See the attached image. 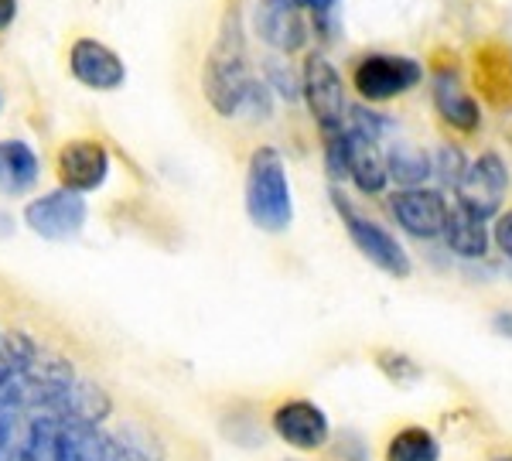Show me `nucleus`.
<instances>
[{
    "instance_id": "nucleus-26",
    "label": "nucleus",
    "mask_w": 512,
    "mask_h": 461,
    "mask_svg": "<svg viewBox=\"0 0 512 461\" xmlns=\"http://www.w3.org/2000/svg\"><path fill=\"white\" fill-rule=\"evenodd\" d=\"M468 164L472 161H465V154L458 151V147H441V154H437V175H441L444 185H451V188H458L461 185V178H465V171H468Z\"/></svg>"
},
{
    "instance_id": "nucleus-20",
    "label": "nucleus",
    "mask_w": 512,
    "mask_h": 461,
    "mask_svg": "<svg viewBox=\"0 0 512 461\" xmlns=\"http://www.w3.org/2000/svg\"><path fill=\"white\" fill-rule=\"evenodd\" d=\"M113 438L120 444L123 461H164V455H168V451H164V441L140 421L120 424L117 431H113Z\"/></svg>"
},
{
    "instance_id": "nucleus-16",
    "label": "nucleus",
    "mask_w": 512,
    "mask_h": 461,
    "mask_svg": "<svg viewBox=\"0 0 512 461\" xmlns=\"http://www.w3.org/2000/svg\"><path fill=\"white\" fill-rule=\"evenodd\" d=\"M256 28L267 45L280 48V52H297L308 41V28H304L301 7L287 4V0H267L256 18Z\"/></svg>"
},
{
    "instance_id": "nucleus-9",
    "label": "nucleus",
    "mask_w": 512,
    "mask_h": 461,
    "mask_svg": "<svg viewBox=\"0 0 512 461\" xmlns=\"http://www.w3.org/2000/svg\"><path fill=\"white\" fill-rule=\"evenodd\" d=\"M390 212L400 222V229H407L410 236H417V240H437V236H444L451 205L444 202L441 192L420 185V188L396 192L390 199Z\"/></svg>"
},
{
    "instance_id": "nucleus-5",
    "label": "nucleus",
    "mask_w": 512,
    "mask_h": 461,
    "mask_svg": "<svg viewBox=\"0 0 512 461\" xmlns=\"http://www.w3.org/2000/svg\"><path fill=\"white\" fill-rule=\"evenodd\" d=\"M89 219V205L79 192L55 188L24 205V222L35 236L48 243H69L82 233Z\"/></svg>"
},
{
    "instance_id": "nucleus-29",
    "label": "nucleus",
    "mask_w": 512,
    "mask_h": 461,
    "mask_svg": "<svg viewBox=\"0 0 512 461\" xmlns=\"http://www.w3.org/2000/svg\"><path fill=\"white\" fill-rule=\"evenodd\" d=\"M338 458H342V461H366L369 451H366V444H362V438L345 434V438L338 441Z\"/></svg>"
},
{
    "instance_id": "nucleus-27",
    "label": "nucleus",
    "mask_w": 512,
    "mask_h": 461,
    "mask_svg": "<svg viewBox=\"0 0 512 461\" xmlns=\"http://www.w3.org/2000/svg\"><path fill=\"white\" fill-rule=\"evenodd\" d=\"M270 82H274V89L280 96H287V100H297V96L304 93V86L291 76V69H284V65L270 62Z\"/></svg>"
},
{
    "instance_id": "nucleus-12",
    "label": "nucleus",
    "mask_w": 512,
    "mask_h": 461,
    "mask_svg": "<svg viewBox=\"0 0 512 461\" xmlns=\"http://www.w3.org/2000/svg\"><path fill=\"white\" fill-rule=\"evenodd\" d=\"M434 110L448 127L461 130V134H475L482 127V110H478V100L465 89V82L454 69H437L434 72Z\"/></svg>"
},
{
    "instance_id": "nucleus-7",
    "label": "nucleus",
    "mask_w": 512,
    "mask_h": 461,
    "mask_svg": "<svg viewBox=\"0 0 512 461\" xmlns=\"http://www.w3.org/2000/svg\"><path fill=\"white\" fill-rule=\"evenodd\" d=\"M270 427L294 451H321L332 441V424L315 400H284L274 407Z\"/></svg>"
},
{
    "instance_id": "nucleus-15",
    "label": "nucleus",
    "mask_w": 512,
    "mask_h": 461,
    "mask_svg": "<svg viewBox=\"0 0 512 461\" xmlns=\"http://www.w3.org/2000/svg\"><path fill=\"white\" fill-rule=\"evenodd\" d=\"M110 414H113L110 393H106L99 383L79 380L76 376V383L62 393V400L55 403V410L48 417H59V421H69V424H99L103 427V421Z\"/></svg>"
},
{
    "instance_id": "nucleus-6",
    "label": "nucleus",
    "mask_w": 512,
    "mask_h": 461,
    "mask_svg": "<svg viewBox=\"0 0 512 461\" xmlns=\"http://www.w3.org/2000/svg\"><path fill=\"white\" fill-rule=\"evenodd\" d=\"M420 79H424V69H420L417 59H407V55H366L355 65L352 76L355 93L369 103L396 100V96L410 93Z\"/></svg>"
},
{
    "instance_id": "nucleus-2",
    "label": "nucleus",
    "mask_w": 512,
    "mask_h": 461,
    "mask_svg": "<svg viewBox=\"0 0 512 461\" xmlns=\"http://www.w3.org/2000/svg\"><path fill=\"white\" fill-rule=\"evenodd\" d=\"M246 212L263 233H284L294 222V195L277 147H256L246 168Z\"/></svg>"
},
{
    "instance_id": "nucleus-11",
    "label": "nucleus",
    "mask_w": 512,
    "mask_h": 461,
    "mask_svg": "<svg viewBox=\"0 0 512 461\" xmlns=\"http://www.w3.org/2000/svg\"><path fill=\"white\" fill-rule=\"evenodd\" d=\"M69 72L72 79L82 82L86 89H96V93H113L127 82L123 59L96 38H79L69 48Z\"/></svg>"
},
{
    "instance_id": "nucleus-13",
    "label": "nucleus",
    "mask_w": 512,
    "mask_h": 461,
    "mask_svg": "<svg viewBox=\"0 0 512 461\" xmlns=\"http://www.w3.org/2000/svg\"><path fill=\"white\" fill-rule=\"evenodd\" d=\"M345 178L355 181V188L366 195H379L390 181L386 154L379 151V141L362 130H345Z\"/></svg>"
},
{
    "instance_id": "nucleus-28",
    "label": "nucleus",
    "mask_w": 512,
    "mask_h": 461,
    "mask_svg": "<svg viewBox=\"0 0 512 461\" xmlns=\"http://www.w3.org/2000/svg\"><path fill=\"white\" fill-rule=\"evenodd\" d=\"M492 236H495V246H499V250L512 260V209H509V212H499Z\"/></svg>"
},
{
    "instance_id": "nucleus-34",
    "label": "nucleus",
    "mask_w": 512,
    "mask_h": 461,
    "mask_svg": "<svg viewBox=\"0 0 512 461\" xmlns=\"http://www.w3.org/2000/svg\"><path fill=\"white\" fill-rule=\"evenodd\" d=\"M287 461H297V458H287Z\"/></svg>"
},
{
    "instance_id": "nucleus-17",
    "label": "nucleus",
    "mask_w": 512,
    "mask_h": 461,
    "mask_svg": "<svg viewBox=\"0 0 512 461\" xmlns=\"http://www.w3.org/2000/svg\"><path fill=\"white\" fill-rule=\"evenodd\" d=\"M41 178V161L24 141H0V195L21 199Z\"/></svg>"
},
{
    "instance_id": "nucleus-18",
    "label": "nucleus",
    "mask_w": 512,
    "mask_h": 461,
    "mask_svg": "<svg viewBox=\"0 0 512 461\" xmlns=\"http://www.w3.org/2000/svg\"><path fill=\"white\" fill-rule=\"evenodd\" d=\"M444 243H448L451 253L465 260H482L489 253V229H485V219L472 216L468 209L454 205L448 212V226H444Z\"/></svg>"
},
{
    "instance_id": "nucleus-30",
    "label": "nucleus",
    "mask_w": 512,
    "mask_h": 461,
    "mask_svg": "<svg viewBox=\"0 0 512 461\" xmlns=\"http://www.w3.org/2000/svg\"><path fill=\"white\" fill-rule=\"evenodd\" d=\"M18 18V0H0V31H7Z\"/></svg>"
},
{
    "instance_id": "nucleus-25",
    "label": "nucleus",
    "mask_w": 512,
    "mask_h": 461,
    "mask_svg": "<svg viewBox=\"0 0 512 461\" xmlns=\"http://www.w3.org/2000/svg\"><path fill=\"white\" fill-rule=\"evenodd\" d=\"M376 362L386 373V380H393V383H414V380H420V373H424V369H420L410 356H403V352H379Z\"/></svg>"
},
{
    "instance_id": "nucleus-14",
    "label": "nucleus",
    "mask_w": 512,
    "mask_h": 461,
    "mask_svg": "<svg viewBox=\"0 0 512 461\" xmlns=\"http://www.w3.org/2000/svg\"><path fill=\"white\" fill-rule=\"evenodd\" d=\"M55 461H123L120 444L99 424H69L59 421V444Z\"/></svg>"
},
{
    "instance_id": "nucleus-22",
    "label": "nucleus",
    "mask_w": 512,
    "mask_h": 461,
    "mask_svg": "<svg viewBox=\"0 0 512 461\" xmlns=\"http://www.w3.org/2000/svg\"><path fill=\"white\" fill-rule=\"evenodd\" d=\"M386 168H390V178L403 188H420V181H427V175L434 171L431 158H427L420 147L410 144H396L390 154H386Z\"/></svg>"
},
{
    "instance_id": "nucleus-33",
    "label": "nucleus",
    "mask_w": 512,
    "mask_h": 461,
    "mask_svg": "<svg viewBox=\"0 0 512 461\" xmlns=\"http://www.w3.org/2000/svg\"><path fill=\"white\" fill-rule=\"evenodd\" d=\"M492 461H512V455H499V458H492Z\"/></svg>"
},
{
    "instance_id": "nucleus-24",
    "label": "nucleus",
    "mask_w": 512,
    "mask_h": 461,
    "mask_svg": "<svg viewBox=\"0 0 512 461\" xmlns=\"http://www.w3.org/2000/svg\"><path fill=\"white\" fill-rule=\"evenodd\" d=\"M55 444H59V417L41 414L31 421L21 461H55Z\"/></svg>"
},
{
    "instance_id": "nucleus-1",
    "label": "nucleus",
    "mask_w": 512,
    "mask_h": 461,
    "mask_svg": "<svg viewBox=\"0 0 512 461\" xmlns=\"http://www.w3.org/2000/svg\"><path fill=\"white\" fill-rule=\"evenodd\" d=\"M202 93L219 117H239L243 110H250L253 117L270 113V86L256 79L250 65H246L239 14H229L222 21L219 41L202 72Z\"/></svg>"
},
{
    "instance_id": "nucleus-23",
    "label": "nucleus",
    "mask_w": 512,
    "mask_h": 461,
    "mask_svg": "<svg viewBox=\"0 0 512 461\" xmlns=\"http://www.w3.org/2000/svg\"><path fill=\"white\" fill-rule=\"evenodd\" d=\"M35 417L24 410H0V461H21Z\"/></svg>"
},
{
    "instance_id": "nucleus-31",
    "label": "nucleus",
    "mask_w": 512,
    "mask_h": 461,
    "mask_svg": "<svg viewBox=\"0 0 512 461\" xmlns=\"http://www.w3.org/2000/svg\"><path fill=\"white\" fill-rule=\"evenodd\" d=\"M492 328L502 335V339L512 342V311H499V315L492 318Z\"/></svg>"
},
{
    "instance_id": "nucleus-21",
    "label": "nucleus",
    "mask_w": 512,
    "mask_h": 461,
    "mask_svg": "<svg viewBox=\"0 0 512 461\" xmlns=\"http://www.w3.org/2000/svg\"><path fill=\"white\" fill-rule=\"evenodd\" d=\"M41 345L24 332H7L0 335V393L7 390V383H14L24 369L31 366V359L38 356Z\"/></svg>"
},
{
    "instance_id": "nucleus-19",
    "label": "nucleus",
    "mask_w": 512,
    "mask_h": 461,
    "mask_svg": "<svg viewBox=\"0 0 512 461\" xmlns=\"http://www.w3.org/2000/svg\"><path fill=\"white\" fill-rule=\"evenodd\" d=\"M386 461H441V441L427 427L410 424L386 444Z\"/></svg>"
},
{
    "instance_id": "nucleus-10",
    "label": "nucleus",
    "mask_w": 512,
    "mask_h": 461,
    "mask_svg": "<svg viewBox=\"0 0 512 461\" xmlns=\"http://www.w3.org/2000/svg\"><path fill=\"white\" fill-rule=\"evenodd\" d=\"M55 175L69 192H96L110 178V151L99 141H69L55 158Z\"/></svg>"
},
{
    "instance_id": "nucleus-4",
    "label": "nucleus",
    "mask_w": 512,
    "mask_h": 461,
    "mask_svg": "<svg viewBox=\"0 0 512 461\" xmlns=\"http://www.w3.org/2000/svg\"><path fill=\"white\" fill-rule=\"evenodd\" d=\"M332 202H335L338 216H342V222H345V233H349V240L355 243V250H359L362 257L390 277H400V281L403 277H410V270H414L410 267V257L390 229H383L379 222L366 219L362 212H355L352 202L342 199L338 192H332Z\"/></svg>"
},
{
    "instance_id": "nucleus-3",
    "label": "nucleus",
    "mask_w": 512,
    "mask_h": 461,
    "mask_svg": "<svg viewBox=\"0 0 512 461\" xmlns=\"http://www.w3.org/2000/svg\"><path fill=\"white\" fill-rule=\"evenodd\" d=\"M304 100H308V110L315 117L321 141H335L349 130V103H345V82L338 76V69L325 55H308L304 62Z\"/></svg>"
},
{
    "instance_id": "nucleus-32",
    "label": "nucleus",
    "mask_w": 512,
    "mask_h": 461,
    "mask_svg": "<svg viewBox=\"0 0 512 461\" xmlns=\"http://www.w3.org/2000/svg\"><path fill=\"white\" fill-rule=\"evenodd\" d=\"M287 4H294V7H311V11H315L318 18H321V14H328V11H332V4H335V0H287Z\"/></svg>"
},
{
    "instance_id": "nucleus-8",
    "label": "nucleus",
    "mask_w": 512,
    "mask_h": 461,
    "mask_svg": "<svg viewBox=\"0 0 512 461\" xmlns=\"http://www.w3.org/2000/svg\"><path fill=\"white\" fill-rule=\"evenodd\" d=\"M506 188H509V171H506V164L499 161V154H482L478 161L468 164L465 178H461L458 205L478 219H492V216H499Z\"/></svg>"
}]
</instances>
